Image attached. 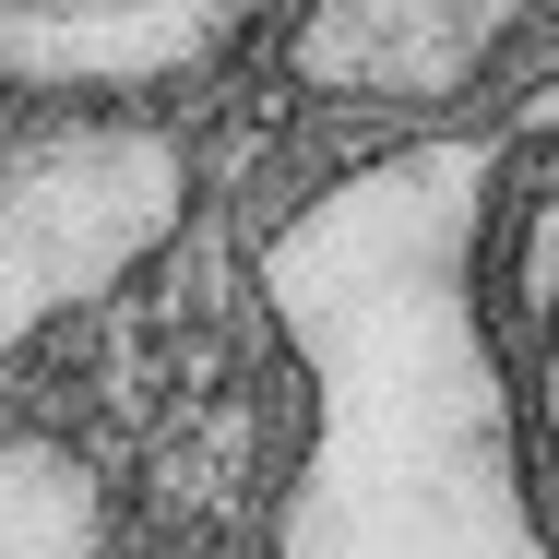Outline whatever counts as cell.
<instances>
[{
	"label": "cell",
	"mask_w": 559,
	"mask_h": 559,
	"mask_svg": "<svg viewBox=\"0 0 559 559\" xmlns=\"http://www.w3.org/2000/svg\"><path fill=\"white\" fill-rule=\"evenodd\" d=\"M191 226V143L155 108H60L0 155V357L96 310Z\"/></svg>",
	"instance_id": "6da1fadb"
},
{
	"label": "cell",
	"mask_w": 559,
	"mask_h": 559,
	"mask_svg": "<svg viewBox=\"0 0 559 559\" xmlns=\"http://www.w3.org/2000/svg\"><path fill=\"white\" fill-rule=\"evenodd\" d=\"M274 0H0V96L24 108H155L226 72Z\"/></svg>",
	"instance_id": "7a4b0ae2"
},
{
	"label": "cell",
	"mask_w": 559,
	"mask_h": 559,
	"mask_svg": "<svg viewBox=\"0 0 559 559\" xmlns=\"http://www.w3.org/2000/svg\"><path fill=\"white\" fill-rule=\"evenodd\" d=\"M536 0H298L286 24V72L310 96H393V108H441L464 96L500 36Z\"/></svg>",
	"instance_id": "3957f363"
},
{
	"label": "cell",
	"mask_w": 559,
	"mask_h": 559,
	"mask_svg": "<svg viewBox=\"0 0 559 559\" xmlns=\"http://www.w3.org/2000/svg\"><path fill=\"white\" fill-rule=\"evenodd\" d=\"M0 559H108V476L48 429H0Z\"/></svg>",
	"instance_id": "277c9868"
}]
</instances>
